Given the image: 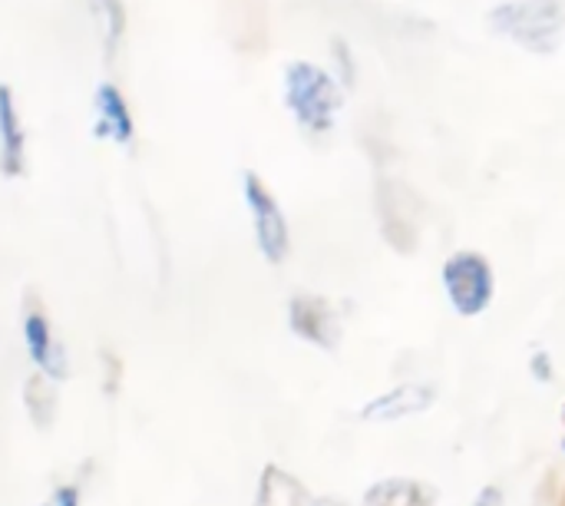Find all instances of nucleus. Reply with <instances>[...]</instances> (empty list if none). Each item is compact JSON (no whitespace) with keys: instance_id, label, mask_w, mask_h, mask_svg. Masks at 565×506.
<instances>
[{"instance_id":"obj_10","label":"nucleus","mask_w":565,"mask_h":506,"mask_svg":"<svg viewBox=\"0 0 565 506\" xmlns=\"http://www.w3.org/2000/svg\"><path fill=\"white\" fill-rule=\"evenodd\" d=\"M381 219H384V232H387V239H391V242L397 239V229H404L407 249H414V232H417V222H414L411 199H407L404 186H394V182H387V186L381 189Z\"/></svg>"},{"instance_id":"obj_15","label":"nucleus","mask_w":565,"mask_h":506,"mask_svg":"<svg viewBox=\"0 0 565 506\" xmlns=\"http://www.w3.org/2000/svg\"><path fill=\"white\" fill-rule=\"evenodd\" d=\"M334 53L341 56V70H344V83H354V66H351V53L344 43H334Z\"/></svg>"},{"instance_id":"obj_8","label":"nucleus","mask_w":565,"mask_h":506,"mask_svg":"<svg viewBox=\"0 0 565 506\" xmlns=\"http://www.w3.org/2000/svg\"><path fill=\"white\" fill-rule=\"evenodd\" d=\"M0 172L20 179L26 172V123L13 86L0 83Z\"/></svg>"},{"instance_id":"obj_13","label":"nucleus","mask_w":565,"mask_h":506,"mask_svg":"<svg viewBox=\"0 0 565 506\" xmlns=\"http://www.w3.org/2000/svg\"><path fill=\"white\" fill-rule=\"evenodd\" d=\"M93 3V13L99 17V27H103V43H106V53L113 56L126 36V27H129V13H126V3L122 0H89Z\"/></svg>"},{"instance_id":"obj_3","label":"nucleus","mask_w":565,"mask_h":506,"mask_svg":"<svg viewBox=\"0 0 565 506\" xmlns=\"http://www.w3.org/2000/svg\"><path fill=\"white\" fill-rule=\"evenodd\" d=\"M444 288L450 295V305L460 315L473 318V315L487 312V305L493 298V268L477 252H457L444 265Z\"/></svg>"},{"instance_id":"obj_14","label":"nucleus","mask_w":565,"mask_h":506,"mask_svg":"<svg viewBox=\"0 0 565 506\" xmlns=\"http://www.w3.org/2000/svg\"><path fill=\"white\" fill-rule=\"evenodd\" d=\"M79 500H83L79 487H76V484H63V487H56V491L50 494V500L43 506H79Z\"/></svg>"},{"instance_id":"obj_1","label":"nucleus","mask_w":565,"mask_h":506,"mask_svg":"<svg viewBox=\"0 0 565 506\" xmlns=\"http://www.w3.org/2000/svg\"><path fill=\"white\" fill-rule=\"evenodd\" d=\"M490 27L533 53H553L565 27L563 0H516L490 13Z\"/></svg>"},{"instance_id":"obj_9","label":"nucleus","mask_w":565,"mask_h":506,"mask_svg":"<svg viewBox=\"0 0 565 506\" xmlns=\"http://www.w3.org/2000/svg\"><path fill=\"white\" fill-rule=\"evenodd\" d=\"M434 401V391L427 384H401L394 391H387L384 398H377L364 414L371 421H397L404 414H414V411H424L427 404Z\"/></svg>"},{"instance_id":"obj_12","label":"nucleus","mask_w":565,"mask_h":506,"mask_svg":"<svg viewBox=\"0 0 565 506\" xmlns=\"http://www.w3.org/2000/svg\"><path fill=\"white\" fill-rule=\"evenodd\" d=\"M255 506H308V497H305V487L278 471V467H268L262 474V484H258V504Z\"/></svg>"},{"instance_id":"obj_16","label":"nucleus","mask_w":565,"mask_h":506,"mask_svg":"<svg viewBox=\"0 0 565 506\" xmlns=\"http://www.w3.org/2000/svg\"><path fill=\"white\" fill-rule=\"evenodd\" d=\"M473 506H503V494H500L497 487H487V491L473 500Z\"/></svg>"},{"instance_id":"obj_17","label":"nucleus","mask_w":565,"mask_h":506,"mask_svg":"<svg viewBox=\"0 0 565 506\" xmlns=\"http://www.w3.org/2000/svg\"><path fill=\"white\" fill-rule=\"evenodd\" d=\"M315 506H344V504H338V500H318Z\"/></svg>"},{"instance_id":"obj_4","label":"nucleus","mask_w":565,"mask_h":506,"mask_svg":"<svg viewBox=\"0 0 565 506\" xmlns=\"http://www.w3.org/2000/svg\"><path fill=\"white\" fill-rule=\"evenodd\" d=\"M242 192H245V205L252 212V225H255V242L262 249V255L268 262H285L288 259V245H291V235H288V222H285V212L278 205V199L268 192V186L248 172L242 179Z\"/></svg>"},{"instance_id":"obj_11","label":"nucleus","mask_w":565,"mask_h":506,"mask_svg":"<svg viewBox=\"0 0 565 506\" xmlns=\"http://www.w3.org/2000/svg\"><path fill=\"white\" fill-rule=\"evenodd\" d=\"M364 506H437V497L417 481L394 477V481L374 484L364 497Z\"/></svg>"},{"instance_id":"obj_5","label":"nucleus","mask_w":565,"mask_h":506,"mask_svg":"<svg viewBox=\"0 0 565 506\" xmlns=\"http://www.w3.org/2000/svg\"><path fill=\"white\" fill-rule=\"evenodd\" d=\"M93 136L106 139L119 149H132L136 143V116L122 89L109 80H103L93 89Z\"/></svg>"},{"instance_id":"obj_2","label":"nucleus","mask_w":565,"mask_h":506,"mask_svg":"<svg viewBox=\"0 0 565 506\" xmlns=\"http://www.w3.org/2000/svg\"><path fill=\"white\" fill-rule=\"evenodd\" d=\"M285 103L308 133H324L341 106V89L321 66L298 60L285 70Z\"/></svg>"},{"instance_id":"obj_6","label":"nucleus","mask_w":565,"mask_h":506,"mask_svg":"<svg viewBox=\"0 0 565 506\" xmlns=\"http://www.w3.org/2000/svg\"><path fill=\"white\" fill-rule=\"evenodd\" d=\"M23 345H26V355L36 368V375L50 378V381H66L70 375V355L63 348V341L56 338L53 331V321L40 312V308H30L23 315Z\"/></svg>"},{"instance_id":"obj_18","label":"nucleus","mask_w":565,"mask_h":506,"mask_svg":"<svg viewBox=\"0 0 565 506\" xmlns=\"http://www.w3.org/2000/svg\"><path fill=\"white\" fill-rule=\"evenodd\" d=\"M563 506H565V500H563Z\"/></svg>"},{"instance_id":"obj_7","label":"nucleus","mask_w":565,"mask_h":506,"mask_svg":"<svg viewBox=\"0 0 565 506\" xmlns=\"http://www.w3.org/2000/svg\"><path fill=\"white\" fill-rule=\"evenodd\" d=\"M288 321L298 338H305L324 351H334L341 345V318L318 295H295L291 308H288Z\"/></svg>"}]
</instances>
